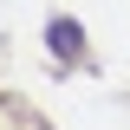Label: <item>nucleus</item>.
Segmentation results:
<instances>
[{"label":"nucleus","instance_id":"nucleus-1","mask_svg":"<svg viewBox=\"0 0 130 130\" xmlns=\"http://www.w3.org/2000/svg\"><path fill=\"white\" fill-rule=\"evenodd\" d=\"M52 52H59V59L78 52V26H72V20H52Z\"/></svg>","mask_w":130,"mask_h":130}]
</instances>
